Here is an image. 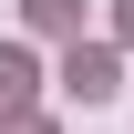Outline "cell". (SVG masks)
I'll list each match as a JSON object with an SVG mask.
<instances>
[{"mask_svg":"<svg viewBox=\"0 0 134 134\" xmlns=\"http://www.w3.org/2000/svg\"><path fill=\"white\" fill-rule=\"evenodd\" d=\"M62 83L83 93V103H114V52H103V41H93V52L72 41V62H62Z\"/></svg>","mask_w":134,"mask_h":134,"instance_id":"6da1fadb","label":"cell"},{"mask_svg":"<svg viewBox=\"0 0 134 134\" xmlns=\"http://www.w3.org/2000/svg\"><path fill=\"white\" fill-rule=\"evenodd\" d=\"M31 21H41V31H72V21H83V0H31Z\"/></svg>","mask_w":134,"mask_h":134,"instance_id":"3957f363","label":"cell"},{"mask_svg":"<svg viewBox=\"0 0 134 134\" xmlns=\"http://www.w3.org/2000/svg\"><path fill=\"white\" fill-rule=\"evenodd\" d=\"M124 41H134V0H124Z\"/></svg>","mask_w":134,"mask_h":134,"instance_id":"5b68a950","label":"cell"},{"mask_svg":"<svg viewBox=\"0 0 134 134\" xmlns=\"http://www.w3.org/2000/svg\"><path fill=\"white\" fill-rule=\"evenodd\" d=\"M0 103H31V52L0 41Z\"/></svg>","mask_w":134,"mask_h":134,"instance_id":"7a4b0ae2","label":"cell"},{"mask_svg":"<svg viewBox=\"0 0 134 134\" xmlns=\"http://www.w3.org/2000/svg\"><path fill=\"white\" fill-rule=\"evenodd\" d=\"M10 134H52V124H41V114H10Z\"/></svg>","mask_w":134,"mask_h":134,"instance_id":"277c9868","label":"cell"}]
</instances>
